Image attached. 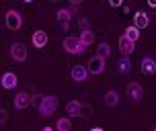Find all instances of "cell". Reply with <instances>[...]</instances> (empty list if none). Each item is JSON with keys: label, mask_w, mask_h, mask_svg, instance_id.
Listing matches in <instances>:
<instances>
[{"label": "cell", "mask_w": 156, "mask_h": 131, "mask_svg": "<svg viewBox=\"0 0 156 131\" xmlns=\"http://www.w3.org/2000/svg\"><path fill=\"white\" fill-rule=\"evenodd\" d=\"M55 109H58V96H54V94H43V96H39L37 111L43 119L51 117L55 113Z\"/></svg>", "instance_id": "obj_1"}, {"label": "cell", "mask_w": 156, "mask_h": 131, "mask_svg": "<svg viewBox=\"0 0 156 131\" xmlns=\"http://www.w3.org/2000/svg\"><path fill=\"white\" fill-rule=\"evenodd\" d=\"M64 49H66V53H70V55H82L86 49H88V47H86L78 37H74V35H68V37L64 39Z\"/></svg>", "instance_id": "obj_2"}, {"label": "cell", "mask_w": 156, "mask_h": 131, "mask_svg": "<svg viewBox=\"0 0 156 131\" xmlns=\"http://www.w3.org/2000/svg\"><path fill=\"white\" fill-rule=\"evenodd\" d=\"M4 23H6V27L10 31H19V29L23 27V15H21L19 10H6Z\"/></svg>", "instance_id": "obj_3"}, {"label": "cell", "mask_w": 156, "mask_h": 131, "mask_svg": "<svg viewBox=\"0 0 156 131\" xmlns=\"http://www.w3.org/2000/svg\"><path fill=\"white\" fill-rule=\"evenodd\" d=\"M125 92H127V96H129L132 102H140V100L144 98V88H142L140 82H127Z\"/></svg>", "instance_id": "obj_4"}, {"label": "cell", "mask_w": 156, "mask_h": 131, "mask_svg": "<svg viewBox=\"0 0 156 131\" xmlns=\"http://www.w3.org/2000/svg\"><path fill=\"white\" fill-rule=\"evenodd\" d=\"M10 57H12L15 62H19V64L27 62V57H29L27 47H25L23 43H12V45H10Z\"/></svg>", "instance_id": "obj_5"}, {"label": "cell", "mask_w": 156, "mask_h": 131, "mask_svg": "<svg viewBox=\"0 0 156 131\" xmlns=\"http://www.w3.org/2000/svg\"><path fill=\"white\" fill-rule=\"evenodd\" d=\"M88 74H94V76H99L105 72V57H99V55H93L90 60H88Z\"/></svg>", "instance_id": "obj_6"}, {"label": "cell", "mask_w": 156, "mask_h": 131, "mask_svg": "<svg viewBox=\"0 0 156 131\" xmlns=\"http://www.w3.org/2000/svg\"><path fill=\"white\" fill-rule=\"evenodd\" d=\"M70 76L74 82H86V78H88V68L82 66V64H74L70 70Z\"/></svg>", "instance_id": "obj_7"}, {"label": "cell", "mask_w": 156, "mask_h": 131, "mask_svg": "<svg viewBox=\"0 0 156 131\" xmlns=\"http://www.w3.org/2000/svg\"><path fill=\"white\" fill-rule=\"evenodd\" d=\"M117 45H119V51H121V55H132L133 51H136V41H132V39L125 37V35H121V37H119Z\"/></svg>", "instance_id": "obj_8"}, {"label": "cell", "mask_w": 156, "mask_h": 131, "mask_svg": "<svg viewBox=\"0 0 156 131\" xmlns=\"http://www.w3.org/2000/svg\"><path fill=\"white\" fill-rule=\"evenodd\" d=\"M78 15V4H72L70 8H60L55 16H58V23H66V21H70L72 16Z\"/></svg>", "instance_id": "obj_9"}, {"label": "cell", "mask_w": 156, "mask_h": 131, "mask_svg": "<svg viewBox=\"0 0 156 131\" xmlns=\"http://www.w3.org/2000/svg\"><path fill=\"white\" fill-rule=\"evenodd\" d=\"M0 84H2V88H6V90H12L19 84V78H16L15 72H4L2 78H0Z\"/></svg>", "instance_id": "obj_10"}, {"label": "cell", "mask_w": 156, "mask_h": 131, "mask_svg": "<svg viewBox=\"0 0 156 131\" xmlns=\"http://www.w3.org/2000/svg\"><path fill=\"white\" fill-rule=\"evenodd\" d=\"M142 74H148V76H152V74H156V60L152 57V55H144L142 57Z\"/></svg>", "instance_id": "obj_11"}, {"label": "cell", "mask_w": 156, "mask_h": 131, "mask_svg": "<svg viewBox=\"0 0 156 131\" xmlns=\"http://www.w3.org/2000/svg\"><path fill=\"white\" fill-rule=\"evenodd\" d=\"M47 41H49V37H47L45 31H35L31 35V43H33V47H37V49H43V47L47 45Z\"/></svg>", "instance_id": "obj_12"}, {"label": "cell", "mask_w": 156, "mask_h": 131, "mask_svg": "<svg viewBox=\"0 0 156 131\" xmlns=\"http://www.w3.org/2000/svg\"><path fill=\"white\" fill-rule=\"evenodd\" d=\"M29 105H31V94H29V92H19L15 96V109H16V111L29 109Z\"/></svg>", "instance_id": "obj_13"}, {"label": "cell", "mask_w": 156, "mask_h": 131, "mask_svg": "<svg viewBox=\"0 0 156 131\" xmlns=\"http://www.w3.org/2000/svg\"><path fill=\"white\" fill-rule=\"evenodd\" d=\"M133 25L138 27V29H146L150 25V16L144 12V10H138L136 15H133Z\"/></svg>", "instance_id": "obj_14"}, {"label": "cell", "mask_w": 156, "mask_h": 131, "mask_svg": "<svg viewBox=\"0 0 156 131\" xmlns=\"http://www.w3.org/2000/svg\"><path fill=\"white\" fill-rule=\"evenodd\" d=\"M117 72H119V74H129V72H132V60H129V55H121V57H119Z\"/></svg>", "instance_id": "obj_15"}, {"label": "cell", "mask_w": 156, "mask_h": 131, "mask_svg": "<svg viewBox=\"0 0 156 131\" xmlns=\"http://www.w3.org/2000/svg\"><path fill=\"white\" fill-rule=\"evenodd\" d=\"M80 107H82V102L68 100V102H66V113H68V117H80Z\"/></svg>", "instance_id": "obj_16"}, {"label": "cell", "mask_w": 156, "mask_h": 131, "mask_svg": "<svg viewBox=\"0 0 156 131\" xmlns=\"http://www.w3.org/2000/svg\"><path fill=\"white\" fill-rule=\"evenodd\" d=\"M103 102H105L107 107H117V105H119V92H117V90H109V92L103 96Z\"/></svg>", "instance_id": "obj_17"}, {"label": "cell", "mask_w": 156, "mask_h": 131, "mask_svg": "<svg viewBox=\"0 0 156 131\" xmlns=\"http://www.w3.org/2000/svg\"><path fill=\"white\" fill-rule=\"evenodd\" d=\"M94 55H99V57H109L111 55V45L107 43V41H101L99 45H97V49H94Z\"/></svg>", "instance_id": "obj_18"}, {"label": "cell", "mask_w": 156, "mask_h": 131, "mask_svg": "<svg viewBox=\"0 0 156 131\" xmlns=\"http://www.w3.org/2000/svg\"><path fill=\"white\" fill-rule=\"evenodd\" d=\"M78 39H80L86 47H90L94 43V33L90 31V29H82V31H80V35H78Z\"/></svg>", "instance_id": "obj_19"}, {"label": "cell", "mask_w": 156, "mask_h": 131, "mask_svg": "<svg viewBox=\"0 0 156 131\" xmlns=\"http://www.w3.org/2000/svg\"><path fill=\"white\" fill-rule=\"evenodd\" d=\"M55 129H60V131H70V129H72L70 117H60V119L55 121Z\"/></svg>", "instance_id": "obj_20"}, {"label": "cell", "mask_w": 156, "mask_h": 131, "mask_svg": "<svg viewBox=\"0 0 156 131\" xmlns=\"http://www.w3.org/2000/svg\"><path fill=\"white\" fill-rule=\"evenodd\" d=\"M140 31H142V29H138L136 25H129V27L125 29V33H123V35H125V37H129L132 41H138V39L142 37V33H140Z\"/></svg>", "instance_id": "obj_21"}, {"label": "cell", "mask_w": 156, "mask_h": 131, "mask_svg": "<svg viewBox=\"0 0 156 131\" xmlns=\"http://www.w3.org/2000/svg\"><path fill=\"white\" fill-rule=\"evenodd\" d=\"M90 111H93V107H90L88 102H82V107H80V117H82V119H88V117H90Z\"/></svg>", "instance_id": "obj_22"}, {"label": "cell", "mask_w": 156, "mask_h": 131, "mask_svg": "<svg viewBox=\"0 0 156 131\" xmlns=\"http://www.w3.org/2000/svg\"><path fill=\"white\" fill-rule=\"evenodd\" d=\"M8 121V113H6V109H0V125H6Z\"/></svg>", "instance_id": "obj_23"}, {"label": "cell", "mask_w": 156, "mask_h": 131, "mask_svg": "<svg viewBox=\"0 0 156 131\" xmlns=\"http://www.w3.org/2000/svg\"><path fill=\"white\" fill-rule=\"evenodd\" d=\"M109 4H111V6H121L123 0H109Z\"/></svg>", "instance_id": "obj_24"}, {"label": "cell", "mask_w": 156, "mask_h": 131, "mask_svg": "<svg viewBox=\"0 0 156 131\" xmlns=\"http://www.w3.org/2000/svg\"><path fill=\"white\" fill-rule=\"evenodd\" d=\"M80 27H82V29H88V21H86V19H80Z\"/></svg>", "instance_id": "obj_25"}, {"label": "cell", "mask_w": 156, "mask_h": 131, "mask_svg": "<svg viewBox=\"0 0 156 131\" xmlns=\"http://www.w3.org/2000/svg\"><path fill=\"white\" fill-rule=\"evenodd\" d=\"M62 25V31H68L70 29V21H66V23H60Z\"/></svg>", "instance_id": "obj_26"}, {"label": "cell", "mask_w": 156, "mask_h": 131, "mask_svg": "<svg viewBox=\"0 0 156 131\" xmlns=\"http://www.w3.org/2000/svg\"><path fill=\"white\" fill-rule=\"evenodd\" d=\"M148 6L150 8H156V0H148Z\"/></svg>", "instance_id": "obj_27"}, {"label": "cell", "mask_w": 156, "mask_h": 131, "mask_svg": "<svg viewBox=\"0 0 156 131\" xmlns=\"http://www.w3.org/2000/svg\"><path fill=\"white\" fill-rule=\"evenodd\" d=\"M68 2H70V4H80L82 0H68Z\"/></svg>", "instance_id": "obj_28"}, {"label": "cell", "mask_w": 156, "mask_h": 131, "mask_svg": "<svg viewBox=\"0 0 156 131\" xmlns=\"http://www.w3.org/2000/svg\"><path fill=\"white\" fill-rule=\"evenodd\" d=\"M23 2H27V4H29V2H33V0H23Z\"/></svg>", "instance_id": "obj_29"}, {"label": "cell", "mask_w": 156, "mask_h": 131, "mask_svg": "<svg viewBox=\"0 0 156 131\" xmlns=\"http://www.w3.org/2000/svg\"><path fill=\"white\" fill-rule=\"evenodd\" d=\"M49 2H58V0H49Z\"/></svg>", "instance_id": "obj_30"}]
</instances>
